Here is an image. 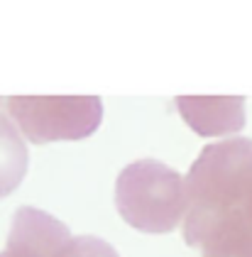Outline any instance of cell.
Returning <instances> with one entry per match:
<instances>
[{
    "mask_svg": "<svg viewBox=\"0 0 252 257\" xmlns=\"http://www.w3.org/2000/svg\"><path fill=\"white\" fill-rule=\"evenodd\" d=\"M13 140L8 135V130H3V120H0V194L10 189L8 179L13 174V167H10V155H13Z\"/></svg>",
    "mask_w": 252,
    "mask_h": 257,
    "instance_id": "cell-1",
    "label": "cell"
}]
</instances>
